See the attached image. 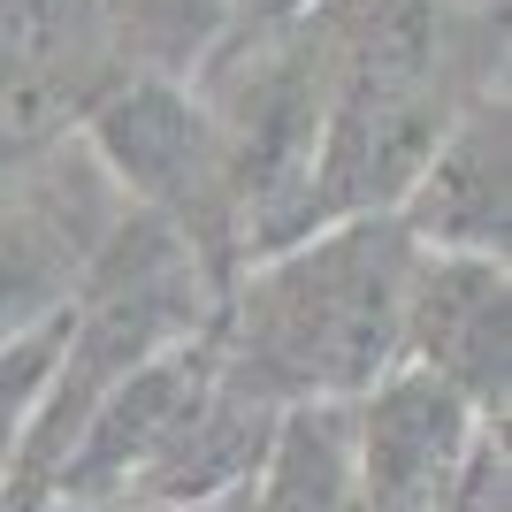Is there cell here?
<instances>
[{
	"label": "cell",
	"mask_w": 512,
	"mask_h": 512,
	"mask_svg": "<svg viewBox=\"0 0 512 512\" xmlns=\"http://www.w3.org/2000/svg\"><path fill=\"white\" fill-rule=\"evenodd\" d=\"M421 245L398 214H352L253 253L214 306V360L260 406H352L406 360Z\"/></svg>",
	"instance_id": "obj_1"
},
{
	"label": "cell",
	"mask_w": 512,
	"mask_h": 512,
	"mask_svg": "<svg viewBox=\"0 0 512 512\" xmlns=\"http://www.w3.org/2000/svg\"><path fill=\"white\" fill-rule=\"evenodd\" d=\"M77 130L100 153V169L123 184L130 207L153 214L207 268L214 291H230V276L245 268V207H237L230 153L214 138V115L199 107V92L115 69L77 107Z\"/></svg>",
	"instance_id": "obj_2"
},
{
	"label": "cell",
	"mask_w": 512,
	"mask_h": 512,
	"mask_svg": "<svg viewBox=\"0 0 512 512\" xmlns=\"http://www.w3.org/2000/svg\"><path fill=\"white\" fill-rule=\"evenodd\" d=\"M490 474L482 413L421 367L352 398V512H467Z\"/></svg>",
	"instance_id": "obj_3"
},
{
	"label": "cell",
	"mask_w": 512,
	"mask_h": 512,
	"mask_svg": "<svg viewBox=\"0 0 512 512\" xmlns=\"http://www.w3.org/2000/svg\"><path fill=\"white\" fill-rule=\"evenodd\" d=\"M406 367L459 390L482 428L505 421L512 383V276L482 253H421L406 299Z\"/></svg>",
	"instance_id": "obj_4"
},
{
	"label": "cell",
	"mask_w": 512,
	"mask_h": 512,
	"mask_svg": "<svg viewBox=\"0 0 512 512\" xmlns=\"http://www.w3.org/2000/svg\"><path fill=\"white\" fill-rule=\"evenodd\" d=\"M512 123L505 92H474L444 123L436 153L421 161L413 192L398 199V222L421 253H482L505 260L512 237Z\"/></svg>",
	"instance_id": "obj_5"
},
{
	"label": "cell",
	"mask_w": 512,
	"mask_h": 512,
	"mask_svg": "<svg viewBox=\"0 0 512 512\" xmlns=\"http://www.w3.org/2000/svg\"><path fill=\"white\" fill-rule=\"evenodd\" d=\"M107 222H92L77 199L54 192H0V344L62 314Z\"/></svg>",
	"instance_id": "obj_6"
},
{
	"label": "cell",
	"mask_w": 512,
	"mask_h": 512,
	"mask_svg": "<svg viewBox=\"0 0 512 512\" xmlns=\"http://www.w3.org/2000/svg\"><path fill=\"white\" fill-rule=\"evenodd\" d=\"M245 512H352V406H283Z\"/></svg>",
	"instance_id": "obj_7"
},
{
	"label": "cell",
	"mask_w": 512,
	"mask_h": 512,
	"mask_svg": "<svg viewBox=\"0 0 512 512\" xmlns=\"http://www.w3.org/2000/svg\"><path fill=\"white\" fill-rule=\"evenodd\" d=\"M100 31H107V62L115 69L192 85L230 46L237 0H100Z\"/></svg>",
	"instance_id": "obj_8"
},
{
	"label": "cell",
	"mask_w": 512,
	"mask_h": 512,
	"mask_svg": "<svg viewBox=\"0 0 512 512\" xmlns=\"http://www.w3.org/2000/svg\"><path fill=\"white\" fill-rule=\"evenodd\" d=\"M62 321H69V306L54 321H39L31 337L0 344V490H8V467H16V451H23V428H31V413H39V398H46V375H54V360H62Z\"/></svg>",
	"instance_id": "obj_9"
},
{
	"label": "cell",
	"mask_w": 512,
	"mask_h": 512,
	"mask_svg": "<svg viewBox=\"0 0 512 512\" xmlns=\"http://www.w3.org/2000/svg\"><path fill=\"white\" fill-rule=\"evenodd\" d=\"M321 0H237V31L230 39H260V31H291V23H306Z\"/></svg>",
	"instance_id": "obj_10"
}]
</instances>
